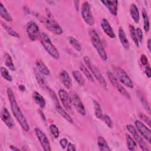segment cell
Instances as JSON below:
<instances>
[{"label":"cell","instance_id":"cell-1","mask_svg":"<svg viewBox=\"0 0 151 151\" xmlns=\"http://www.w3.org/2000/svg\"><path fill=\"white\" fill-rule=\"evenodd\" d=\"M6 93L10 103L11 111L14 116L17 122L19 123L22 129L25 132H28L29 130V124L17 102L13 91L10 88L8 87L6 89Z\"/></svg>","mask_w":151,"mask_h":151},{"label":"cell","instance_id":"cell-2","mask_svg":"<svg viewBox=\"0 0 151 151\" xmlns=\"http://www.w3.org/2000/svg\"><path fill=\"white\" fill-rule=\"evenodd\" d=\"M42 21L50 32L57 35H60L63 33L62 28L55 21L52 14L48 8L45 9V16L42 18Z\"/></svg>","mask_w":151,"mask_h":151},{"label":"cell","instance_id":"cell-3","mask_svg":"<svg viewBox=\"0 0 151 151\" xmlns=\"http://www.w3.org/2000/svg\"><path fill=\"white\" fill-rule=\"evenodd\" d=\"M89 34L91 42L100 58L104 61H106L107 60V55L99 34L94 29H91L90 30Z\"/></svg>","mask_w":151,"mask_h":151},{"label":"cell","instance_id":"cell-4","mask_svg":"<svg viewBox=\"0 0 151 151\" xmlns=\"http://www.w3.org/2000/svg\"><path fill=\"white\" fill-rule=\"evenodd\" d=\"M40 39L41 44L42 45L45 50L47 51V52L54 58H59L60 54L58 51L53 45L48 35L45 32H41L40 34Z\"/></svg>","mask_w":151,"mask_h":151},{"label":"cell","instance_id":"cell-5","mask_svg":"<svg viewBox=\"0 0 151 151\" xmlns=\"http://www.w3.org/2000/svg\"><path fill=\"white\" fill-rule=\"evenodd\" d=\"M83 60L86 65L87 66L88 70H90L93 76L95 77V78L97 79V80L100 83L101 86L104 88L107 89V82L105 78H104V77L103 76L99 70V69L91 63L90 59L88 56H84Z\"/></svg>","mask_w":151,"mask_h":151},{"label":"cell","instance_id":"cell-6","mask_svg":"<svg viewBox=\"0 0 151 151\" xmlns=\"http://www.w3.org/2000/svg\"><path fill=\"white\" fill-rule=\"evenodd\" d=\"M114 76L125 86L130 88H133V83L126 72L122 68L120 67H115L114 68Z\"/></svg>","mask_w":151,"mask_h":151},{"label":"cell","instance_id":"cell-7","mask_svg":"<svg viewBox=\"0 0 151 151\" xmlns=\"http://www.w3.org/2000/svg\"><path fill=\"white\" fill-rule=\"evenodd\" d=\"M81 14L83 20L88 25H93L94 23V19L91 10L90 4L85 1L83 3L81 8Z\"/></svg>","mask_w":151,"mask_h":151},{"label":"cell","instance_id":"cell-8","mask_svg":"<svg viewBox=\"0 0 151 151\" xmlns=\"http://www.w3.org/2000/svg\"><path fill=\"white\" fill-rule=\"evenodd\" d=\"M58 96L64 109L69 113L73 114L74 110L72 107V100L69 94L64 89L58 91Z\"/></svg>","mask_w":151,"mask_h":151},{"label":"cell","instance_id":"cell-9","mask_svg":"<svg viewBox=\"0 0 151 151\" xmlns=\"http://www.w3.org/2000/svg\"><path fill=\"white\" fill-rule=\"evenodd\" d=\"M107 74L108 76V78L110 80V81L111 82V83L113 84V86H114L116 89L117 90V91L122 95L124 97H126L127 99H130L131 98L130 95L129 94V93L124 88V87L119 82V81L117 80V79L116 78V77L114 76V75L110 72V71H108L107 72Z\"/></svg>","mask_w":151,"mask_h":151},{"label":"cell","instance_id":"cell-10","mask_svg":"<svg viewBox=\"0 0 151 151\" xmlns=\"http://www.w3.org/2000/svg\"><path fill=\"white\" fill-rule=\"evenodd\" d=\"M126 128H127V130L132 134L134 140L137 142L140 149L142 150L145 151V150H150L149 147L147 146L146 143L144 141V140L142 138V137H140V136L137 133V131L136 127H134L132 124H127L126 126Z\"/></svg>","mask_w":151,"mask_h":151},{"label":"cell","instance_id":"cell-11","mask_svg":"<svg viewBox=\"0 0 151 151\" xmlns=\"http://www.w3.org/2000/svg\"><path fill=\"white\" fill-rule=\"evenodd\" d=\"M27 33L31 41H35L40 36V29L38 25L33 21H31L27 25Z\"/></svg>","mask_w":151,"mask_h":151},{"label":"cell","instance_id":"cell-12","mask_svg":"<svg viewBox=\"0 0 151 151\" xmlns=\"http://www.w3.org/2000/svg\"><path fill=\"white\" fill-rule=\"evenodd\" d=\"M135 126L137 131L149 143H151V132L150 129L142 122L137 120L135 121Z\"/></svg>","mask_w":151,"mask_h":151},{"label":"cell","instance_id":"cell-13","mask_svg":"<svg viewBox=\"0 0 151 151\" xmlns=\"http://www.w3.org/2000/svg\"><path fill=\"white\" fill-rule=\"evenodd\" d=\"M34 131L42 149L45 151H50L51 150L50 144L45 134L41 130L37 127L35 128Z\"/></svg>","mask_w":151,"mask_h":151},{"label":"cell","instance_id":"cell-14","mask_svg":"<svg viewBox=\"0 0 151 151\" xmlns=\"http://www.w3.org/2000/svg\"><path fill=\"white\" fill-rule=\"evenodd\" d=\"M71 100H72L73 105L74 106V108L76 109V110L78 111V113L82 116L86 115V111L84 106L81 100L79 97V96L76 94H74L72 96Z\"/></svg>","mask_w":151,"mask_h":151},{"label":"cell","instance_id":"cell-15","mask_svg":"<svg viewBox=\"0 0 151 151\" xmlns=\"http://www.w3.org/2000/svg\"><path fill=\"white\" fill-rule=\"evenodd\" d=\"M1 117L2 120L5 123V124L8 128L11 129L14 127V123L13 120L11 116V114H9V111L6 107H4L2 109Z\"/></svg>","mask_w":151,"mask_h":151},{"label":"cell","instance_id":"cell-16","mask_svg":"<svg viewBox=\"0 0 151 151\" xmlns=\"http://www.w3.org/2000/svg\"><path fill=\"white\" fill-rule=\"evenodd\" d=\"M101 27L104 33L111 38H115L116 34L108 20L103 18L101 21Z\"/></svg>","mask_w":151,"mask_h":151},{"label":"cell","instance_id":"cell-17","mask_svg":"<svg viewBox=\"0 0 151 151\" xmlns=\"http://www.w3.org/2000/svg\"><path fill=\"white\" fill-rule=\"evenodd\" d=\"M60 79L64 85V86L67 88L70 89L72 86V80L68 74V73L65 70H62L60 73Z\"/></svg>","mask_w":151,"mask_h":151},{"label":"cell","instance_id":"cell-18","mask_svg":"<svg viewBox=\"0 0 151 151\" xmlns=\"http://www.w3.org/2000/svg\"><path fill=\"white\" fill-rule=\"evenodd\" d=\"M101 2L103 3L109 9L110 12L113 15H117V9H118V1H101Z\"/></svg>","mask_w":151,"mask_h":151},{"label":"cell","instance_id":"cell-19","mask_svg":"<svg viewBox=\"0 0 151 151\" xmlns=\"http://www.w3.org/2000/svg\"><path fill=\"white\" fill-rule=\"evenodd\" d=\"M118 32H119V40L120 41L122 45L125 49H129V46H130L129 41L126 37V35L125 34V32H124L123 28L122 27H119Z\"/></svg>","mask_w":151,"mask_h":151},{"label":"cell","instance_id":"cell-20","mask_svg":"<svg viewBox=\"0 0 151 151\" xmlns=\"http://www.w3.org/2000/svg\"><path fill=\"white\" fill-rule=\"evenodd\" d=\"M55 108L58 113L60 116H61L65 120H66L70 123H73V119L71 117L70 114L67 112V111L61 106L60 103L55 105Z\"/></svg>","mask_w":151,"mask_h":151},{"label":"cell","instance_id":"cell-21","mask_svg":"<svg viewBox=\"0 0 151 151\" xmlns=\"http://www.w3.org/2000/svg\"><path fill=\"white\" fill-rule=\"evenodd\" d=\"M37 70L42 74L45 76H48L50 74V71L45 64L41 60H37L35 62Z\"/></svg>","mask_w":151,"mask_h":151},{"label":"cell","instance_id":"cell-22","mask_svg":"<svg viewBox=\"0 0 151 151\" xmlns=\"http://www.w3.org/2000/svg\"><path fill=\"white\" fill-rule=\"evenodd\" d=\"M130 14L133 21L136 23H138L140 19V15L139 9L134 4H132L130 6Z\"/></svg>","mask_w":151,"mask_h":151},{"label":"cell","instance_id":"cell-23","mask_svg":"<svg viewBox=\"0 0 151 151\" xmlns=\"http://www.w3.org/2000/svg\"><path fill=\"white\" fill-rule=\"evenodd\" d=\"M32 98L34 101L40 106V108H44L45 106V99L38 92L34 91L32 94Z\"/></svg>","mask_w":151,"mask_h":151},{"label":"cell","instance_id":"cell-24","mask_svg":"<svg viewBox=\"0 0 151 151\" xmlns=\"http://www.w3.org/2000/svg\"><path fill=\"white\" fill-rule=\"evenodd\" d=\"M34 74H35V77L37 80V81L38 83H39L40 86L45 89L46 90H47V88H48V87L47 86V82L45 81V77L42 76L43 74H42L41 73H40L37 70H35V71H34Z\"/></svg>","mask_w":151,"mask_h":151},{"label":"cell","instance_id":"cell-25","mask_svg":"<svg viewBox=\"0 0 151 151\" xmlns=\"http://www.w3.org/2000/svg\"><path fill=\"white\" fill-rule=\"evenodd\" d=\"M97 145L101 151H109L111 150L110 148L109 147L106 140L102 136H99L97 139Z\"/></svg>","mask_w":151,"mask_h":151},{"label":"cell","instance_id":"cell-26","mask_svg":"<svg viewBox=\"0 0 151 151\" xmlns=\"http://www.w3.org/2000/svg\"><path fill=\"white\" fill-rule=\"evenodd\" d=\"M0 15L7 22H11L12 21V18L11 15L8 12L7 9L4 6L1 2H0Z\"/></svg>","mask_w":151,"mask_h":151},{"label":"cell","instance_id":"cell-27","mask_svg":"<svg viewBox=\"0 0 151 151\" xmlns=\"http://www.w3.org/2000/svg\"><path fill=\"white\" fill-rule=\"evenodd\" d=\"M126 139L127 146L129 150H134L137 147V143L134 139L132 138L129 134H126Z\"/></svg>","mask_w":151,"mask_h":151},{"label":"cell","instance_id":"cell-28","mask_svg":"<svg viewBox=\"0 0 151 151\" xmlns=\"http://www.w3.org/2000/svg\"><path fill=\"white\" fill-rule=\"evenodd\" d=\"M72 75L74 78V80L77 81V83L79 84V86H83L85 83V80L82 76L81 73L78 70H74L72 73Z\"/></svg>","mask_w":151,"mask_h":151},{"label":"cell","instance_id":"cell-29","mask_svg":"<svg viewBox=\"0 0 151 151\" xmlns=\"http://www.w3.org/2000/svg\"><path fill=\"white\" fill-rule=\"evenodd\" d=\"M93 103L94 114L96 117L99 119H102L103 115L102 113V110H101L100 104L95 100H93Z\"/></svg>","mask_w":151,"mask_h":151},{"label":"cell","instance_id":"cell-30","mask_svg":"<svg viewBox=\"0 0 151 151\" xmlns=\"http://www.w3.org/2000/svg\"><path fill=\"white\" fill-rule=\"evenodd\" d=\"M1 25L2 26V27L7 31V32L11 35V36L17 38H20V35H19V34L15 31L14 30L12 27H11L10 26L8 25L7 24H6L5 23L3 22L2 21H1Z\"/></svg>","mask_w":151,"mask_h":151},{"label":"cell","instance_id":"cell-31","mask_svg":"<svg viewBox=\"0 0 151 151\" xmlns=\"http://www.w3.org/2000/svg\"><path fill=\"white\" fill-rule=\"evenodd\" d=\"M5 65L11 71H15V65L13 63V61L12 59L11 56L8 54L6 53L5 54Z\"/></svg>","mask_w":151,"mask_h":151},{"label":"cell","instance_id":"cell-32","mask_svg":"<svg viewBox=\"0 0 151 151\" xmlns=\"http://www.w3.org/2000/svg\"><path fill=\"white\" fill-rule=\"evenodd\" d=\"M142 17L143 19V28L145 31L147 32L150 29V22L149 17L147 14V12L145 11V9L142 10Z\"/></svg>","mask_w":151,"mask_h":151},{"label":"cell","instance_id":"cell-33","mask_svg":"<svg viewBox=\"0 0 151 151\" xmlns=\"http://www.w3.org/2000/svg\"><path fill=\"white\" fill-rule=\"evenodd\" d=\"M68 42L71 46L77 51H81L82 50V46L80 42L73 37H68Z\"/></svg>","mask_w":151,"mask_h":151},{"label":"cell","instance_id":"cell-34","mask_svg":"<svg viewBox=\"0 0 151 151\" xmlns=\"http://www.w3.org/2000/svg\"><path fill=\"white\" fill-rule=\"evenodd\" d=\"M80 68L81 70V71L83 72V73L85 75V76L86 77V78L90 81L94 82V78L92 75V74L90 72L89 70L87 68V67H86L84 64H81L80 66Z\"/></svg>","mask_w":151,"mask_h":151},{"label":"cell","instance_id":"cell-35","mask_svg":"<svg viewBox=\"0 0 151 151\" xmlns=\"http://www.w3.org/2000/svg\"><path fill=\"white\" fill-rule=\"evenodd\" d=\"M129 31H130V36L134 43V44L136 45V46L137 47H139V42L136 35V29L134 28V27L133 25H129Z\"/></svg>","mask_w":151,"mask_h":151},{"label":"cell","instance_id":"cell-36","mask_svg":"<svg viewBox=\"0 0 151 151\" xmlns=\"http://www.w3.org/2000/svg\"><path fill=\"white\" fill-rule=\"evenodd\" d=\"M1 74L2 78L6 80V81H10V82L12 81V78L6 68L4 67H1Z\"/></svg>","mask_w":151,"mask_h":151},{"label":"cell","instance_id":"cell-37","mask_svg":"<svg viewBox=\"0 0 151 151\" xmlns=\"http://www.w3.org/2000/svg\"><path fill=\"white\" fill-rule=\"evenodd\" d=\"M50 130L51 133L54 137V138L57 139L58 137L60 132H59V130H58V127H57V126H55V124H51L50 126Z\"/></svg>","mask_w":151,"mask_h":151},{"label":"cell","instance_id":"cell-38","mask_svg":"<svg viewBox=\"0 0 151 151\" xmlns=\"http://www.w3.org/2000/svg\"><path fill=\"white\" fill-rule=\"evenodd\" d=\"M103 120L104 121L105 123L107 124V126L110 127V128H112L113 127V123H112V120L111 119V118L109 116L105 114L103 116Z\"/></svg>","mask_w":151,"mask_h":151},{"label":"cell","instance_id":"cell-39","mask_svg":"<svg viewBox=\"0 0 151 151\" xmlns=\"http://www.w3.org/2000/svg\"><path fill=\"white\" fill-rule=\"evenodd\" d=\"M136 35L139 41V42H142L143 40V32L142 29L140 28H137L136 29Z\"/></svg>","mask_w":151,"mask_h":151},{"label":"cell","instance_id":"cell-40","mask_svg":"<svg viewBox=\"0 0 151 151\" xmlns=\"http://www.w3.org/2000/svg\"><path fill=\"white\" fill-rule=\"evenodd\" d=\"M59 143H60V146H61V147H62L63 149H65V148H66V147L67 146L68 143L67 139H65V138H63V139H61V140H60Z\"/></svg>","mask_w":151,"mask_h":151},{"label":"cell","instance_id":"cell-41","mask_svg":"<svg viewBox=\"0 0 151 151\" xmlns=\"http://www.w3.org/2000/svg\"><path fill=\"white\" fill-rule=\"evenodd\" d=\"M140 62L143 65H147L148 63V60L147 57L145 54H142L140 56Z\"/></svg>","mask_w":151,"mask_h":151},{"label":"cell","instance_id":"cell-42","mask_svg":"<svg viewBox=\"0 0 151 151\" xmlns=\"http://www.w3.org/2000/svg\"><path fill=\"white\" fill-rule=\"evenodd\" d=\"M139 116L141 117V119H142L145 122H146L149 126H150V119L149 117H147L146 115L144 114L143 113H139Z\"/></svg>","mask_w":151,"mask_h":151},{"label":"cell","instance_id":"cell-43","mask_svg":"<svg viewBox=\"0 0 151 151\" xmlns=\"http://www.w3.org/2000/svg\"><path fill=\"white\" fill-rule=\"evenodd\" d=\"M67 150H68V151H75V150H76V146L72 143H68V145H67Z\"/></svg>","mask_w":151,"mask_h":151},{"label":"cell","instance_id":"cell-44","mask_svg":"<svg viewBox=\"0 0 151 151\" xmlns=\"http://www.w3.org/2000/svg\"><path fill=\"white\" fill-rule=\"evenodd\" d=\"M145 74L147 76V77L148 78H150L151 76V69L150 66L149 65H146V68H145Z\"/></svg>","mask_w":151,"mask_h":151},{"label":"cell","instance_id":"cell-45","mask_svg":"<svg viewBox=\"0 0 151 151\" xmlns=\"http://www.w3.org/2000/svg\"><path fill=\"white\" fill-rule=\"evenodd\" d=\"M74 4V6L76 8V9L77 11H78L79 9V1H74L73 2Z\"/></svg>","mask_w":151,"mask_h":151},{"label":"cell","instance_id":"cell-46","mask_svg":"<svg viewBox=\"0 0 151 151\" xmlns=\"http://www.w3.org/2000/svg\"><path fill=\"white\" fill-rule=\"evenodd\" d=\"M150 44H151V40H150V39L149 38V39L148 40V41H147V48H148V50H149V51H151V45H150Z\"/></svg>","mask_w":151,"mask_h":151},{"label":"cell","instance_id":"cell-47","mask_svg":"<svg viewBox=\"0 0 151 151\" xmlns=\"http://www.w3.org/2000/svg\"><path fill=\"white\" fill-rule=\"evenodd\" d=\"M18 88H19V90L21 91H24L25 90V87L22 84H20L18 86Z\"/></svg>","mask_w":151,"mask_h":151},{"label":"cell","instance_id":"cell-48","mask_svg":"<svg viewBox=\"0 0 151 151\" xmlns=\"http://www.w3.org/2000/svg\"><path fill=\"white\" fill-rule=\"evenodd\" d=\"M10 149H11V150H20V149H19V148H17V147H15V146H12V145H11L10 146Z\"/></svg>","mask_w":151,"mask_h":151}]
</instances>
